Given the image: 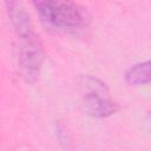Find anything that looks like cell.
<instances>
[{"instance_id": "6", "label": "cell", "mask_w": 151, "mask_h": 151, "mask_svg": "<svg viewBox=\"0 0 151 151\" xmlns=\"http://www.w3.org/2000/svg\"><path fill=\"white\" fill-rule=\"evenodd\" d=\"M147 122H149V124H150V126H151V112L147 113Z\"/></svg>"}, {"instance_id": "3", "label": "cell", "mask_w": 151, "mask_h": 151, "mask_svg": "<svg viewBox=\"0 0 151 151\" xmlns=\"http://www.w3.org/2000/svg\"><path fill=\"white\" fill-rule=\"evenodd\" d=\"M85 86L87 92L83 98V107L87 114L96 118H106L117 112L118 105L111 99L103 81L93 77H86Z\"/></svg>"}, {"instance_id": "1", "label": "cell", "mask_w": 151, "mask_h": 151, "mask_svg": "<svg viewBox=\"0 0 151 151\" xmlns=\"http://www.w3.org/2000/svg\"><path fill=\"white\" fill-rule=\"evenodd\" d=\"M41 22L53 29L76 32L88 25L86 11L73 0H32Z\"/></svg>"}, {"instance_id": "4", "label": "cell", "mask_w": 151, "mask_h": 151, "mask_svg": "<svg viewBox=\"0 0 151 151\" xmlns=\"http://www.w3.org/2000/svg\"><path fill=\"white\" fill-rule=\"evenodd\" d=\"M6 12L17 37H25L34 33L29 14L18 0H5Z\"/></svg>"}, {"instance_id": "5", "label": "cell", "mask_w": 151, "mask_h": 151, "mask_svg": "<svg viewBox=\"0 0 151 151\" xmlns=\"http://www.w3.org/2000/svg\"><path fill=\"white\" fill-rule=\"evenodd\" d=\"M125 81L131 86H143L151 83V60L134 64L125 72Z\"/></svg>"}, {"instance_id": "2", "label": "cell", "mask_w": 151, "mask_h": 151, "mask_svg": "<svg viewBox=\"0 0 151 151\" xmlns=\"http://www.w3.org/2000/svg\"><path fill=\"white\" fill-rule=\"evenodd\" d=\"M44 59V47L35 33L18 38L15 60L19 73L27 83H34L38 79Z\"/></svg>"}]
</instances>
